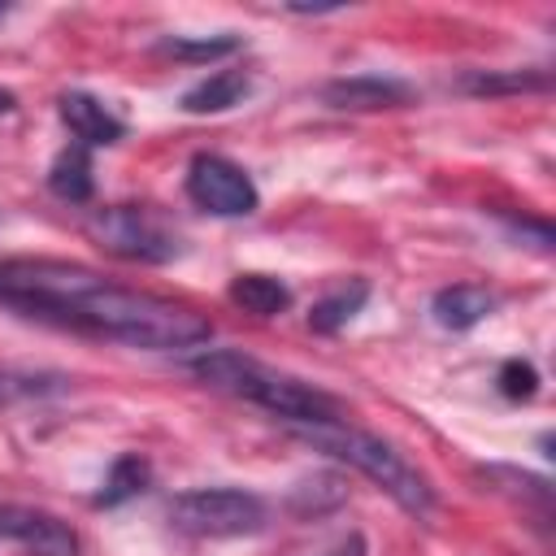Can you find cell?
Masks as SVG:
<instances>
[{
	"mask_svg": "<svg viewBox=\"0 0 556 556\" xmlns=\"http://www.w3.org/2000/svg\"><path fill=\"white\" fill-rule=\"evenodd\" d=\"M0 304L96 339H117L152 352L200 348L213 334L208 317H200L195 308L161 300L152 291L117 287L96 269L70 261H0Z\"/></svg>",
	"mask_w": 556,
	"mask_h": 556,
	"instance_id": "cell-1",
	"label": "cell"
},
{
	"mask_svg": "<svg viewBox=\"0 0 556 556\" xmlns=\"http://www.w3.org/2000/svg\"><path fill=\"white\" fill-rule=\"evenodd\" d=\"M187 369L213 387V391H226V395H239V400H252L261 408H269L274 417L291 421V426H313V421H339V400L326 395L321 387L313 382H300L291 374H278L269 365H261L256 356H243V352H230V348H200Z\"/></svg>",
	"mask_w": 556,
	"mask_h": 556,
	"instance_id": "cell-2",
	"label": "cell"
},
{
	"mask_svg": "<svg viewBox=\"0 0 556 556\" xmlns=\"http://www.w3.org/2000/svg\"><path fill=\"white\" fill-rule=\"evenodd\" d=\"M295 430H300L308 443H317L326 456H334V460L361 469V473H365L374 486H382L404 513H413V517H430V513H434V486H430L391 443H382L378 434H365V430L348 426L343 417H339V421L295 426Z\"/></svg>",
	"mask_w": 556,
	"mask_h": 556,
	"instance_id": "cell-3",
	"label": "cell"
},
{
	"mask_svg": "<svg viewBox=\"0 0 556 556\" xmlns=\"http://www.w3.org/2000/svg\"><path fill=\"white\" fill-rule=\"evenodd\" d=\"M169 526L191 539H239L256 534L269 517L265 500L243 486H191L169 500Z\"/></svg>",
	"mask_w": 556,
	"mask_h": 556,
	"instance_id": "cell-4",
	"label": "cell"
},
{
	"mask_svg": "<svg viewBox=\"0 0 556 556\" xmlns=\"http://www.w3.org/2000/svg\"><path fill=\"white\" fill-rule=\"evenodd\" d=\"M87 235L122 261H139V265H165L182 252L178 230L148 204H109L96 208L87 217Z\"/></svg>",
	"mask_w": 556,
	"mask_h": 556,
	"instance_id": "cell-5",
	"label": "cell"
},
{
	"mask_svg": "<svg viewBox=\"0 0 556 556\" xmlns=\"http://www.w3.org/2000/svg\"><path fill=\"white\" fill-rule=\"evenodd\" d=\"M187 195L195 208L204 213H217V217H248L261 195H256V182L248 178L243 165L217 156V152H200L187 169Z\"/></svg>",
	"mask_w": 556,
	"mask_h": 556,
	"instance_id": "cell-6",
	"label": "cell"
},
{
	"mask_svg": "<svg viewBox=\"0 0 556 556\" xmlns=\"http://www.w3.org/2000/svg\"><path fill=\"white\" fill-rule=\"evenodd\" d=\"M0 539L17 543L26 556H78V534L43 508L0 504Z\"/></svg>",
	"mask_w": 556,
	"mask_h": 556,
	"instance_id": "cell-7",
	"label": "cell"
},
{
	"mask_svg": "<svg viewBox=\"0 0 556 556\" xmlns=\"http://www.w3.org/2000/svg\"><path fill=\"white\" fill-rule=\"evenodd\" d=\"M326 104L334 109H352V113H374V109H400L413 100V87L404 78L391 74H352V78H334L326 83Z\"/></svg>",
	"mask_w": 556,
	"mask_h": 556,
	"instance_id": "cell-8",
	"label": "cell"
},
{
	"mask_svg": "<svg viewBox=\"0 0 556 556\" xmlns=\"http://www.w3.org/2000/svg\"><path fill=\"white\" fill-rule=\"evenodd\" d=\"M61 122L70 126L78 148H109L126 135V122L104 100H96L87 91H65L61 96Z\"/></svg>",
	"mask_w": 556,
	"mask_h": 556,
	"instance_id": "cell-9",
	"label": "cell"
},
{
	"mask_svg": "<svg viewBox=\"0 0 556 556\" xmlns=\"http://www.w3.org/2000/svg\"><path fill=\"white\" fill-rule=\"evenodd\" d=\"M495 308V295L478 282H456V287H443L434 300H430V313L443 330H469L478 326L482 317H491Z\"/></svg>",
	"mask_w": 556,
	"mask_h": 556,
	"instance_id": "cell-10",
	"label": "cell"
},
{
	"mask_svg": "<svg viewBox=\"0 0 556 556\" xmlns=\"http://www.w3.org/2000/svg\"><path fill=\"white\" fill-rule=\"evenodd\" d=\"M248 74L243 70H213L208 78H200L187 96H182V109L187 113H226L235 109L243 96H248Z\"/></svg>",
	"mask_w": 556,
	"mask_h": 556,
	"instance_id": "cell-11",
	"label": "cell"
},
{
	"mask_svg": "<svg viewBox=\"0 0 556 556\" xmlns=\"http://www.w3.org/2000/svg\"><path fill=\"white\" fill-rule=\"evenodd\" d=\"M230 300H235L243 313L278 317V313L291 304V291H287V282H278L274 274H239V278L230 282Z\"/></svg>",
	"mask_w": 556,
	"mask_h": 556,
	"instance_id": "cell-12",
	"label": "cell"
},
{
	"mask_svg": "<svg viewBox=\"0 0 556 556\" xmlns=\"http://www.w3.org/2000/svg\"><path fill=\"white\" fill-rule=\"evenodd\" d=\"M365 295H369V287H365L361 278H352V282L334 287L330 295H321V300H317V304L308 308V326H313V330H321V334H330V330L348 326V321H352V317L361 313Z\"/></svg>",
	"mask_w": 556,
	"mask_h": 556,
	"instance_id": "cell-13",
	"label": "cell"
},
{
	"mask_svg": "<svg viewBox=\"0 0 556 556\" xmlns=\"http://www.w3.org/2000/svg\"><path fill=\"white\" fill-rule=\"evenodd\" d=\"M48 187L70 200V204H83L91 200V161H87V148H65L56 161H52V174H48Z\"/></svg>",
	"mask_w": 556,
	"mask_h": 556,
	"instance_id": "cell-14",
	"label": "cell"
},
{
	"mask_svg": "<svg viewBox=\"0 0 556 556\" xmlns=\"http://www.w3.org/2000/svg\"><path fill=\"white\" fill-rule=\"evenodd\" d=\"M143 486H148V460L143 456H117L113 469H109V478H104V486H100V500L96 504L113 508V504L139 495Z\"/></svg>",
	"mask_w": 556,
	"mask_h": 556,
	"instance_id": "cell-15",
	"label": "cell"
},
{
	"mask_svg": "<svg viewBox=\"0 0 556 556\" xmlns=\"http://www.w3.org/2000/svg\"><path fill=\"white\" fill-rule=\"evenodd\" d=\"M460 87H465V91H473V96H500V91H543V87H547V74H521V70H513V74H469Z\"/></svg>",
	"mask_w": 556,
	"mask_h": 556,
	"instance_id": "cell-16",
	"label": "cell"
},
{
	"mask_svg": "<svg viewBox=\"0 0 556 556\" xmlns=\"http://www.w3.org/2000/svg\"><path fill=\"white\" fill-rule=\"evenodd\" d=\"M61 382H65V378H52V374H13V369H0V404L61 391Z\"/></svg>",
	"mask_w": 556,
	"mask_h": 556,
	"instance_id": "cell-17",
	"label": "cell"
},
{
	"mask_svg": "<svg viewBox=\"0 0 556 556\" xmlns=\"http://www.w3.org/2000/svg\"><path fill=\"white\" fill-rule=\"evenodd\" d=\"M500 391H504L508 400H530V395L539 391L534 365H530V361H504V369H500Z\"/></svg>",
	"mask_w": 556,
	"mask_h": 556,
	"instance_id": "cell-18",
	"label": "cell"
},
{
	"mask_svg": "<svg viewBox=\"0 0 556 556\" xmlns=\"http://www.w3.org/2000/svg\"><path fill=\"white\" fill-rule=\"evenodd\" d=\"M235 48H239V39H165L161 43V52H169V56H200V61L226 56Z\"/></svg>",
	"mask_w": 556,
	"mask_h": 556,
	"instance_id": "cell-19",
	"label": "cell"
},
{
	"mask_svg": "<svg viewBox=\"0 0 556 556\" xmlns=\"http://www.w3.org/2000/svg\"><path fill=\"white\" fill-rule=\"evenodd\" d=\"M13 104H17V100H13V91H0V117H4V113H13Z\"/></svg>",
	"mask_w": 556,
	"mask_h": 556,
	"instance_id": "cell-20",
	"label": "cell"
},
{
	"mask_svg": "<svg viewBox=\"0 0 556 556\" xmlns=\"http://www.w3.org/2000/svg\"><path fill=\"white\" fill-rule=\"evenodd\" d=\"M0 17H4V9H0Z\"/></svg>",
	"mask_w": 556,
	"mask_h": 556,
	"instance_id": "cell-21",
	"label": "cell"
}]
</instances>
